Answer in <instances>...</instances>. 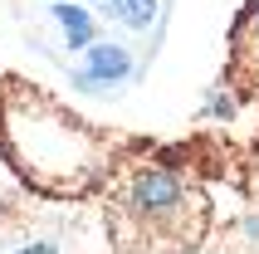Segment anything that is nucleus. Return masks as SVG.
<instances>
[{
    "instance_id": "2",
    "label": "nucleus",
    "mask_w": 259,
    "mask_h": 254,
    "mask_svg": "<svg viewBox=\"0 0 259 254\" xmlns=\"http://www.w3.org/2000/svg\"><path fill=\"white\" fill-rule=\"evenodd\" d=\"M103 225L117 254H191L210 235V196L186 166L142 156L113 171Z\"/></svg>"
},
{
    "instance_id": "5",
    "label": "nucleus",
    "mask_w": 259,
    "mask_h": 254,
    "mask_svg": "<svg viewBox=\"0 0 259 254\" xmlns=\"http://www.w3.org/2000/svg\"><path fill=\"white\" fill-rule=\"evenodd\" d=\"M34 39L49 49V59H69L78 54V49H88L93 44V15L83 10V5H49V10L39 15V25H34Z\"/></svg>"
},
{
    "instance_id": "3",
    "label": "nucleus",
    "mask_w": 259,
    "mask_h": 254,
    "mask_svg": "<svg viewBox=\"0 0 259 254\" xmlns=\"http://www.w3.org/2000/svg\"><path fill=\"white\" fill-rule=\"evenodd\" d=\"M137 73H142V64L127 44H88L83 64L73 69V83L88 93H122L137 83Z\"/></svg>"
},
{
    "instance_id": "7",
    "label": "nucleus",
    "mask_w": 259,
    "mask_h": 254,
    "mask_svg": "<svg viewBox=\"0 0 259 254\" xmlns=\"http://www.w3.org/2000/svg\"><path fill=\"white\" fill-rule=\"evenodd\" d=\"M113 20L127 34H142V39H157L161 29V15H166V0H108Z\"/></svg>"
},
{
    "instance_id": "4",
    "label": "nucleus",
    "mask_w": 259,
    "mask_h": 254,
    "mask_svg": "<svg viewBox=\"0 0 259 254\" xmlns=\"http://www.w3.org/2000/svg\"><path fill=\"white\" fill-rule=\"evenodd\" d=\"M230 88L245 93V98H259V0H249L245 10L235 15L230 25Z\"/></svg>"
},
{
    "instance_id": "9",
    "label": "nucleus",
    "mask_w": 259,
    "mask_h": 254,
    "mask_svg": "<svg viewBox=\"0 0 259 254\" xmlns=\"http://www.w3.org/2000/svg\"><path fill=\"white\" fill-rule=\"evenodd\" d=\"M249 171H254V176H249V186H254V196H259V142H254V166H249Z\"/></svg>"
},
{
    "instance_id": "6",
    "label": "nucleus",
    "mask_w": 259,
    "mask_h": 254,
    "mask_svg": "<svg viewBox=\"0 0 259 254\" xmlns=\"http://www.w3.org/2000/svg\"><path fill=\"white\" fill-rule=\"evenodd\" d=\"M0 254H64V240L29 220H5L0 225Z\"/></svg>"
},
{
    "instance_id": "1",
    "label": "nucleus",
    "mask_w": 259,
    "mask_h": 254,
    "mask_svg": "<svg viewBox=\"0 0 259 254\" xmlns=\"http://www.w3.org/2000/svg\"><path fill=\"white\" fill-rule=\"evenodd\" d=\"M0 152L34 196L49 200H78L98 191L117 161L108 132L20 78L0 83Z\"/></svg>"
},
{
    "instance_id": "8",
    "label": "nucleus",
    "mask_w": 259,
    "mask_h": 254,
    "mask_svg": "<svg viewBox=\"0 0 259 254\" xmlns=\"http://www.w3.org/2000/svg\"><path fill=\"white\" fill-rule=\"evenodd\" d=\"M225 254H259V210H245L225 230Z\"/></svg>"
}]
</instances>
